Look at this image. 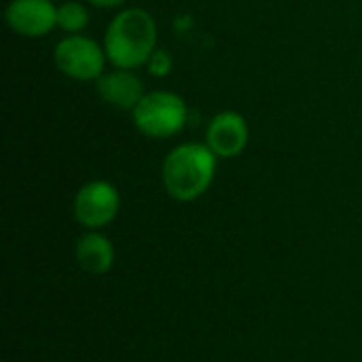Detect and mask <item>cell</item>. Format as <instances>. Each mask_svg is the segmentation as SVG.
I'll return each mask as SVG.
<instances>
[{"instance_id":"6da1fadb","label":"cell","mask_w":362,"mask_h":362,"mask_svg":"<svg viewBox=\"0 0 362 362\" xmlns=\"http://www.w3.org/2000/svg\"><path fill=\"white\" fill-rule=\"evenodd\" d=\"M157 21L146 8L129 6L119 11L104 34V51L115 68L136 70L146 66L157 51Z\"/></svg>"},{"instance_id":"7a4b0ae2","label":"cell","mask_w":362,"mask_h":362,"mask_svg":"<svg viewBox=\"0 0 362 362\" xmlns=\"http://www.w3.org/2000/svg\"><path fill=\"white\" fill-rule=\"evenodd\" d=\"M216 155L206 142H185L170 151L161 165V180L176 202H195L202 197L216 174Z\"/></svg>"},{"instance_id":"3957f363","label":"cell","mask_w":362,"mask_h":362,"mask_svg":"<svg viewBox=\"0 0 362 362\" xmlns=\"http://www.w3.org/2000/svg\"><path fill=\"white\" fill-rule=\"evenodd\" d=\"M187 102L168 89L144 93V98L132 110L136 129L155 140H165L178 134L187 125Z\"/></svg>"},{"instance_id":"277c9868","label":"cell","mask_w":362,"mask_h":362,"mask_svg":"<svg viewBox=\"0 0 362 362\" xmlns=\"http://www.w3.org/2000/svg\"><path fill=\"white\" fill-rule=\"evenodd\" d=\"M57 70L72 81H98L106 72V51L85 34L64 36L53 51Z\"/></svg>"},{"instance_id":"5b68a950","label":"cell","mask_w":362,"mask_h":362,"mask_svg":"<svg viewBox=\"0 0 362 362\" xmlns=\"http://www.w3.org/2000/svg\"><path fill=\"white\" fill-rule=\"evenodd\" d=\"M121 208V197L115 185L106 180H91L83 185L74 197V216L83 227L100 229L115 221Z\"/></svg>"},{"instance_id":"8992f818","label":"cell","mask_w":362,"mask_h":362,"mask_svg":"<svg viewBox=\"0 0 362 362\" xmlns=\"http://www.w3.org/2000/svg\"><path fill=\"white\" fill-rule=\"evenodd\" d=\"M8 28L23 38H42L57 28L53 0H11L4 11Z\"/></svg>"},{"instance_id":"52a82bcc","label":"cell","mask_w":362,"mask_h":362,"mask_svg":"<svg viewBox=\"0 0 362 362\" xmlns=\"http://www.w3.org/2000/svg\"><path fill=\"white\" fill-rule=\"evenodd\" d=\"M250 140L246 119L235 110L214 115L206 127V144L218 159H233L244 153Z\"/></svg>"},{"instance_id":"ba28073f","label":"cell","mask_w":362,"mask_h":362,"mask_svg":"<svg viewBox=\"0 0 362 362\" xmlns=\"http://www.w3.org/2000/svg\"><path fill=\"white\" fill-rule=\"evenodd\" d=\"M95 91L106 104L121 110H134L146 93L142 78L134 70H125V68H115L110 72H104L95 81Z\"/></svg>"},{"instance_id":"9c48e42d","label":"cell","mask_w":362,"mask_h":362,"mask_svg":"<svg viewBox=\"0 0 362 362\" xmlns=\"http://www.w3.org/2000/svg\"><path fill=\"white\" fill-rule=\"evenodd\" d=\"M76 261L81 269L93 276H102L115 263V248L102 233H87L76 244Z\"/></svg>"},{"instance_id":"30bf717a","label":"cell","mask_w":362,"mask_h":362,"mask_svg":"<svg viewBox=\"0 0 362 362\" xmlns=\"http://www.w3.org/2000/svg\"><path fill=\"white\" fill-rule=\"evenodd\" d=\"M89 23V11L78 0H64L57 6V28L68 34H81Z\"/></svg>"},{"instance_id":"8fae6325","label":"cell","mask_w":362,"mask_h":362,"mask_svg":"<svg viewBox=\"0 0 362 362\" xmlns=\"http://www.w3.org/2000/svg\"><path fill=\"white\" fill-rule=\"evenodd\" d=\"M146 68H148V72L153 74V76H168L170 74V70H172V57L163 51V49H157L153 55H151V59L146 62Z\"/></svg>"},{"instance_id":"7c38bea8","label":"cell","mask_w":362,"mask_h":362,"mask_svg":"<svg viewBox=\"0 0 362 362\" xmlns=\"http://www.w3.org/2000/svg\"><path fill=\"white\" fill-rule=\"evenodd\" d=\"M85 2H89V4H93V6H100V8H117V6H121L125 0H85Z\"/></svg>"}]
</instances>
